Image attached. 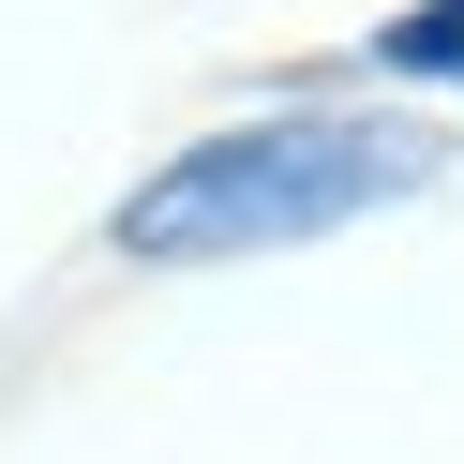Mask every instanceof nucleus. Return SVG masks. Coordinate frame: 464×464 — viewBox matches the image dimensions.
<instances>
[{"label":"nucleus","instance_id":"2","mask_svg":"<svg viewBox=\"0 0 464 464\" xmlns=\"http://www.w3.org/2000/svg\"><path fill=\"white\" fill-rule=\"evenodd\" d=\"M374 75H404V91H450V105H464V0L390 15V31H374Z\"/></svg>","mask_w":464,"mask_h":464},{"label":"nucleus","instance_id":"1","mask_svg":"<svg viewBox=\"0 0 464 464\" xmlns=\"http://www.w3.org/2000/svg\"><path fill=\"white\" fill-rule=\"evenodd\" d=\"M434 180H450V121H404V105H270V121H225L195 150H165L105 210V255H135V270H240V255L344 240L360 210H404Z\"/></svg>","mask_w":464,"mask_h":464}]
</instances>
